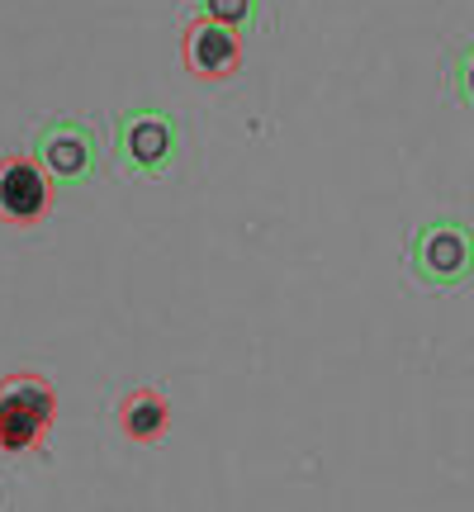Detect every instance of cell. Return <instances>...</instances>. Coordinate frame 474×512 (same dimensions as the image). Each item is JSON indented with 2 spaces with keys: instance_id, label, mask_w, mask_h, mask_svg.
<instances>
[{
  "instance_id": "obj_1",
  "label": "cell",
  "mask_w": 474,
  "mask_h": 512,
  "mask_svg": "<svg viewBox=\"0 0 474 512\" xmlns=\"http://www.w3.org/2000/svg\"><path fill=\"white\" fill-rule=\"evenodd\" d=\"M57 413V394L43 375H5L0 380V451H38Z\"/></svg>"
},
{
  "instance_id": "obj_2",
  "label": "cell",
  "mask_w": 474,
  "mask_h": 512,
  "mask_svg": "<svg viewBox=\"0 0 474 512\" xmlns=\"http://www.w3.org/2000/svg\"><path fill=\"white\" fill-rule=\"evenodd\" d=\"M413 275L432 290H446V285H460L465 275L474 271V238L470 228L456 219H437V223H422L418 238H413Z\"/></svg>"
},
{
  "instance_id": "obj_3",
  "label": "cell",
  "mask_w": 474,
  "mask_h": 512,
  "mask_svg": "<svg viewBox=\"0 0 474 512\" xmlns=\"http://www.w3.org/2000/svg\"><path fill=\"white\" fill-rule=\"evenodd\" d=\"M48 204H53V190H48L43 171L29 157H5L0 162V219L15 223V228H29V223L48 214Z\"/></svg>"
},
{
  "instance_id": "obj_4",
  "label": "cell",
  "mask_w": 474,
  "mask_h": 512,
  "mask_svg": "<svg viewBox=\"0 0 474 512\" xmlns=\"http://www.w3.org/2000/svg\"><path fill=\"white\" fill-rule=\"evenodd\" d=\"M237 62H242V48L237 38L228 34V24L219 19H195L185 29V67L204 81H219V76H233Z\"/></svg>"
},
{
  "instance_id": "obj_5",
  "label": "cell",
  "mask_w": 474,
  "mask_h": 512,
  "mask_svg": "<svg viewBox=\"0 0 474 512\" xmlns=\"http://www.w3.org/2000/svg\"><path fill=\"white\" fill-rule=\"evenodd\" d=\"M171 422V403L157 394V389H138L119 403V427H124L128 441H157Z\"/></svg>"
},
{
  "instance_id": "obj_6",
  "label": "cell",
  "mask_w": 474,
  "mask_h": 512,
  "mask_svg": "<svg viewBox=\"0 0 474 512\" xmlns=\"http://www.w3.org/2000/svg\"><path fill=\"white\" fill-rule=\"evenodd\" d=\"M43 162L53 166L57 176H86L91 171V138L81 133V128H53V133H43Z\"/></svg>"
},
{
  "instance_id": "obj_7",
  "label": "cell",
  "mask_w": 474,
  "mask_h": 512,
  "mask_svg": "<svg viewBox=\"0 0 474 512\" xmlns=\"http://www.w3.org/2000/svg\"><path fill=\"white\" fill-rule=\"evenodd\" d=\"M124 147H128V157H133V162L162 166L166 152H171V124H166L162 114H138V119H128Z\"/></svg>"
},
{
  "instance_id": "obj_8",
  "label": "cell",
  "mask_w": 474,
  "mask_h": 512,
  "mask_svg": "<svg viewBox=\"0 0 474 512\" xmlns=\"http://www.w3.org/2000/svg\"><path fill=\"white\" fill-rule=\"evenodd\" d=\"M456 91H460V100L465 105H474V48H465V53L456 57Z\"/></svg>"
},
{
  "instance_id": "obj_9",
  "label": "cell",
  "mask_w": 474,
  "mask_h": 512,
  "mask_svg": "<svg viewBox=\"0 0 474 512\" xmlns=\"http://www.w3.org/2000/svg\"><path fill=\"white\" fill-rule=\"evenodd\" d=\"M204 5H209V19H219V24L247 19V10H252V0H204Z\"/></svg>"
}]
</instances>
